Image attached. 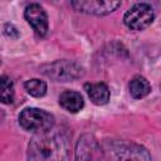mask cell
<instances>
[{
    "mask_svg": "<svg viewBox=\"0 0 161 161\" xmlns=\"http://www.w3.org/2000/svg\"><path fill=\"white\" fill-rule=\"evenodd\" d=\"M107 161H152L150 152L133 142H113L104 148Z\"/></svg>",
    "mask_w": 161,
    "mask_h": 161,
    "instance_id": "2",
    "label": "cell"
},
{
    "mask_svg": "<svg viewBox=\"0 0 161 161\" xmlns=\"http://www.w3.org/2000/svg\"><path fill=\"white\" fill-rule=\"evenodd\" d=\"M128 89H130V94L136 98V99H141L146 96L150 94L151 92V86L148 83V80L142 77V75H135L128 84Z\"/></svg>",
    "mask_w": 161,
    "mask_h": 161,
    "instance_id": "11",
    "label": "cell"
},
{
    "mask_svg": "<svg viewBox=\"0 0 161 161\" xmlns=\"http://www.w3.org/2000/svg\"><path fill=\"white\" fill-rule=\"evenodd\" d=\"M43 73L55 82H69L83 77L84 69L70 60H55L42 67Z\"/></svg>",
    "mask_w": 161,
    "mask_h": 161,
    "instance_id": "4",
    "label": "cell"
},
{
    "mask_svg": "<svg viewBox=\"0 0 161 161\" xmlns=\"http://www.w3.org/2000/svg\"><path fill=\"white\" fill-rule=\"evenodd\" d=\"M1 102L4 104H10L14 101V86L8 75H1Z\"/></svg>",
    "mask_w": 161,
    "mask_h": 161,
    "instance_id": "13",
    "label": "cell"
},
{
    "mask_svg": "<svg viewBox=\"0 0 161 161\" xmlns=\"http://www.w3.org/2000/svg\"><path fill=\"white\" fill-rule=\"evenodd\" d=\"M59 104L70 113H77L84 107L83 97L75 91H64L59 96Z\"/></svg>",
    "mask_w": 161,
    "mask_h": 161,
    "instance_id": "10",
    "label": "cell"
},
{
    "mask_svg": "<svg viewBox=\"0 0 161 161\" xmlns=\"http://www.w3.org/2000/svg\"><path fill=\"white\" fill-rule=\"evenodd\" d=\"M155 19L153 9L147 3H137L123 15L125 25L131 30H143L151 25Z\"/></svg>",
    "mask_w": 161,
    "mask_h": 161,
    "instance_id": "5",
    "label": "cell"
},
{
    "mask_svg": "<svg viewBox=\"0 0 161 161\" xmlns=\"http://www.w3.org/2000/svg\"><path fill=\"white\" fill-rule=\"evenodd\" d=\"M24 87L30 96L36 97V98H40L47 93V83L42 79H38V78H33V79L26 80Z\"/></svg>",
    "mask_w": 161,
    "mask_h": 161,
    "instance_id": "12",
    "label": "cell"
},
{
    "mask_svg": "<svg viewBox=\"0 0 161 161\" xmlns=\"http://www.w3.org/2000/svg\"><path fill=\"white\" fill-rule=\"evenodd\" d=\"M70 133L67 128L35 133L28 146V161H70Z\"/></svg>",
    "mask_w": 161,
    "mask_h": 161,
    "instance_id": "1",
    "label": "cell"
},
{
    "mask_svg": "<svg viewBox=\"0 0 161 161\" xmlns=\"http://www.w3.org/2000/svg\"><path fill=\"white\" fill-rule=\"evenodd\" d=\"M4 33H5L8 36H10V38H14L11 33H14V34L18 36V31H16V29L14 28V25H11V24H5V26H4Z\"/></svg>",
    "mask_w": 161,
    "mask_h": 161,
    "instance_id": "14",
    "label": "cell"
},
{
    "mask_svg": "<svg viewBox=\"0 0 161 161\" xmlns=\"http://www.w3.org/2000/svg\"><path fill=\"white\" fill-rule=\"evenodd\" d=\"M70 5L74 10L84 14L103 16L113 13L118 6H121V1H109V0H75L70 1Z\"/></svg>",
    "mask_w": 161,
    "mask_h": 161,
    "instance_id": "6",
    "label": "cell"
},
{
    "mask_svg": "<svg viewBox=\"0 0 161 161\" xmlns=\"http://www.w3.org/2000/svg\"><path fill=\"white\" fill-rule=\"evenodd\" d=\"M25 20L33 28L38 36H45L48 33V15L42 5L33 3L25 8Z\"/></svg>",
    "mask_w": 161,
    "mask_h": 161,
    "instance_id": "7",
    "label": "cell"
},
{
    "mask_svg": "<svg viewBox=\"0 0 161 161\" xmlns=\"http://www.w3.org/2000/svg\"><path fill=\"white\" fill-rule=\"evenodd\" d=\"M20 126L34 133H40L54 127V116L40 108H25L19 114Z\"/></svg>",
    "mask_w": 161,
    "mask_h": 161,
    "instance_id": "3",
    "label": "cell"
},
{
    "mask_svg": "<svg viewBox=\"0 0 161 161\" xmlns=\"http://www.w3.org/2000/svg\"><path fill=\"white\" fill-rule=\"evenodd\" d=\"M84 89L89 97V99L97 104V106H103L108 103L109 101V89L106 83H86Z\"/></svg>",
    "mask_w": 161,
    "mask_h": 161,
    "instance_id": "9",
    "label": "cell"
},
{
    "mask_svg": "<svg viewBox=\"0 0 161 161\" xmlns=\"http://www.w3.org/2000/svg\"><path fill=\"white\" fill-rule=\"evenodd\" d=\"M101 156L102 150L92 136L84 135L79 138L75 150L77 161H99Z\"/></svg>",
    "mask_w": 161,
    "mask_h": 161,
    "instance_id": "8",
    "label": "cell"
}]
</instances>
